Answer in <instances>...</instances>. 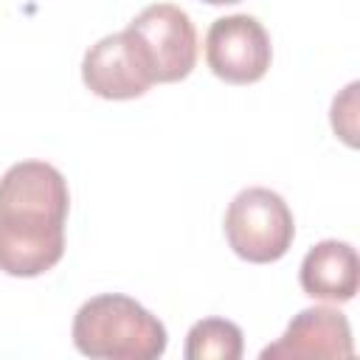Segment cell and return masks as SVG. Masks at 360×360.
Here are the masks:
<instances>
[{"label": "cell", "mask_w": 360, "mask_h": 360, "mask_svg": "<svg viewBox=\"0 0 360 360\" xmlns=\"http://www.w3.org/2000/svg\"><path fill=\"white\" fill-rule=\"evenodd\" d=\"M138 42L155 84L186 79L197 65V28L174 3H152L127 25Z\"/></svg>", "instance_id": "4"}, {"label": "cell", "mask_w": 360, "mask_h": 360, "mask_svg": "<svg viewBox=\"0 0 360 360\" xmlns=\"http://www.w3.org/2000/svg\"><path fill=\"white\" fill-rule=\"evenodd\" d=\"M70 338L84 357L104 360H158L169 343L160 318L121 292H101L84 301L73 318Z\"/></svg>", "instance_id": "2"}, {"label": "cell", "mask_w": 360, "mask_h": 360, "mask_svg": "<svg viewBox=\"0 0 360 360\" xmlns=\"http://www.w3.org/2000/svg\"><path fill=\"white\" fill-rule=\"evenodd\" d=\"M200 3H208V6H231V3H242V0H200Z\"/></svg>", "instance_id": "11"}, {"label": "cell", "mask_w": 360, "mask_h": 360, "mask_svg": "<svg viewBox=\"0 0 360 360\" xmlns=\"http://www.w3.org/2000/svg\"><path fill=\"white\" fill-rule=\"evenodd\" d=\"M245 352L242 329L228 318H202L186 335V360H239Z\"/></svg>", "instance_id": "9"}, {"label": "cell", "mask_w": 360, "mask_h": 360, "mask_svg": "<svg viewBox=\"0 0 360 360\" xmlns=\"http://www.w3.org/2000/svg\"><path fill=\"white\" fill-rule=\"evenodd\" d=\"M70 191L45 160H20L0 177V270L14 278L48 273L65 256Z\"/></svg>", "instance_id": "1"}, {"label": "cell", "mask_w": 360, "mask_h": 360, "mask_svg": "<svg viewBox=\"0 0 360 360\" xmlns=\"http://www.w3.org/2000/svg\"><path fill=\"white\" fill-rule=\"evenodd\" d=\"M205 62L228 84H253L270 70V34L250 14L219 17L205 34Z\"/></svg>", "instance_id": "5"}, {"label": "cell", "mask_w": 360, "mask_h": 360, "mask_svg": "<svg viewBox=\"0 0 360 360\" xmlns=\"http://www.w3.org/2000/svg\"><path fill=\"white\" fill-rule=\"evenodd\" d=\"M354 340L349 318L338 307H307L287 323L284 335L262 349L270 357H352Z\"/></svg>", "instance_id": "7"}, {"label": "cell", "mask_w": 360, "mask_h": 360, "mask_svg": "<svg viewBox=\"0 0 360 360\" xmlns=\"http://www.w3.org/2000/svg\"><path fill=\"white\" fill-rule=\"evenodd\" d=\"M82 82L93 96L107 101L141 98L155 84L149 65L127 28L107 34L87 48L82 59Z\"/></svg>", "instance_id": "6"}, {"label": "cell", "mask_w": 360, "mask_h": 360, "mask_svg": "<svg viewBox=\"0 0 360 360\" xmlns=\"http://www.w3.org/2000/svg\"><path fill=\"white\" fill-rule=\"evenodd\" d=\"M357 82H352L340 96H335L332 101V129L335 135H340L349 146L357 143Z\"/></svg>", "instance_id": "10"}, {"label": "cell", "mask_w": 360, "mask_h": 360, "mask_svg": "<svg viewBox=\"0 0 360 360\" xmlns=\"http://www.w3.org/2000/svg\"><path fill=\"white\" fill-rule=\"evenodd\" d=\"M225 239L250 264H270L287 256L295 239V219L284 197L264 186L242 188L225 211Z\"/></svg>", "instance_id": "3"}, {"label": "cell", "mask_w": 360, "mask_h": 360, "mask_svg": "<svg viewBox=\"0 0 360 360\" xmlns=\"http://www.w3.org/2000/svg\"><path fill=\"white\" fill-rule=\"evenodd\" d=\"M298 281L309 298L332 301V304L352 301L360 284L357 250L340 239H323L312 245L301 262Z\"/></svg>", "instance_id": "8"}]
</instances>
